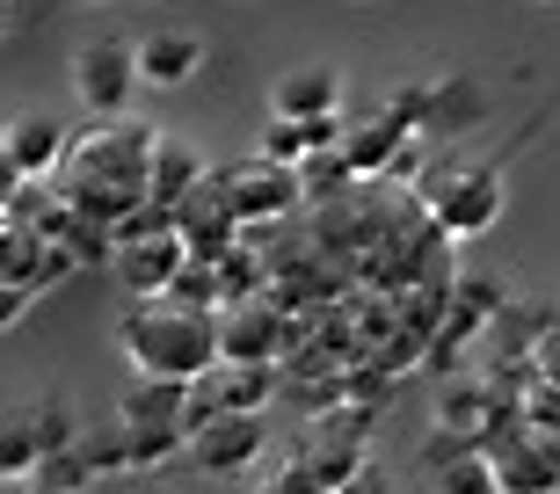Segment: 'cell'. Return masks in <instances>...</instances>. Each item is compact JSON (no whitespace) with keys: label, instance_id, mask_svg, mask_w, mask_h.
I'll return each instance as SVG.
<instances>
[{"label":"cell","instance_id":"6","mask_svg":"<svg viewBox=\"0 0 560 494\" xmlns=\"http://www.w3.org/2000/svg\"><path fill=\"white\" fill-rule=\"evenodd\" d=\"M189 458H197L205 473H219V480H241V473H255V466L270 458V422H262V408L219 414L211 430H197V436H189Z\"/></svg>","mask_w":560,"mask_h":494},{"label":"cell","instance_id":"16","mask_svg":"<svg viewBox=\"0 0 560 494\" xmlns=\"http://www.w3.org/2000/svg\"><path fill=\"white\" fill-rule=\"evenodd\" d=\"M205 175H211L205 153H197L189 139H167V131H161V145H153V204H183Z\"/></svg>","mask_w":560,"mask_h":494},{"label":"cell","instance_id":"22","mask_svg":"<svg viewBox=\"0 0 560 494\" xmlns=\"http://www.w3.org/2000/svg\"><path fill=\"white\" fill-rule=\"evenodd\" d=\"M219 277H226V306H233V298H262L277 269L262 262V255H255V240H241V247L226 255V262H219Z\"/></svg>","mask_w":560,"mask_h":494},{"label":"cell","instance_id":"9","mask_svg":"<svg viewBox=\"0 0 560 494\" xmlns=\"http://www.w3.org/2000/svg\"><path fill=\"white\" fill-rule=\"evenodd\" d=\"M73 139L51 109H15L8 117V139H0V175H59Z\"/></svg>","mask_w":560,"mask_h":494},{"label":"cell","instance_id":"23","mask_svg":"<svg viewBox=\"0 0 560 494\" xmlns=\"http://www.w3.org/2000/svg\"><path fill=\"white\" fill-rule=\"evenodd\" d=\"M255 153H270V161H291V167H299L313 153V145H306V124H299V117H277V109H270V124H262Z\"/></svg>","mask_w":560,"mask_h":494},{"label":"cell","instance_id":"28","mask_svg":"<svg viewBox=\"0 0 560 494\" xmlns=\"http://www.w3.org/2000/svg\"><path fill=\"white\" fill-rule=\"evenodd\" d=\"M8 8H22V0H8Z\"/></svg>","mask_w":560,"mask_h":494},{"label":"cell","instance_id":"25","mask_svg":"<svg viewBox=\"0 0 560 494\" xmlns=\"http://www.w3.org/2000/svg\"><path fill=\"white\" fill-rule=\"evenodd\" d=\"M422 175H430V167H422V139L408 131V139H400V153H394V167H386V183H422Z\"/></svg>","mask_w":560,"mask_h":494},{"label":"cell","instance_id":"12","mask_svg":"<svg viewBox=\"0 0 560 494\" xmlns=\"http://www.w3.org/2000/svg\"><path fill=\"white\" fill-rule=\"evenodd\" d=\"M189 392L197 378H161V370H139L117 400V422H145V430H189Z\"/></svg>","mask_w":560,"mask_h":494},{"label":"cell","instance_id":"17","mask_svg":"<svg viewBox=\"0 0 560 494\" xmlns=\"http://www.w3.org/2000/svg\"><path fill=\"white\" fill-rule=\"evenodd\" d=\"M306 466H313V494H335V487H350V480L364 473V444H357V436H313Z\"/></svg>","mask_w":560,"mask_h":494},{"label":"cell","instance_id":"1","mask_svg":"<svg viewBox=\"0 0 560 494\" xmlns=\"http://www.w3.org/2000/svg\"><path fill=\"white\" fill-rule=\"evenodd\" d=\"M153 145H161L153 124L95 117V131L73 139V153H66V197L81 211H103V219H131L153 197Z\"/></svg>","mask_w":560,"mask_h":494},{"label":"cell","instance_id":"10","mask_svg":"<svg viewBox=\"0 0 560 494\" xmlns=\"http://www.w3.org/2000/svg\"><path fill=\"white\" fill-rule=\"evenodd\" d=\"M183 262H189L183 233H131V240H117V262L109 269H117V284H125L131 298H161Z\"/></svg>","mask_w":560,"mask_h":494},{"label":"cell","instance_id":"2","mask_svg":"<svg viewBox=\"0 0 560 494\" xmlns=\"http://www.w3.org/2000/svg\"><path fill=\"white\" fill-rule=\"evenodd\" d=\"M117 342H125L131 370H161V378H205L219 364V313L183 306V298H131V313L117 320Z\"/></svg>","mask_w":560,"mask_h":494},{"label":"cell","instance_id":"3","mask_svg":"<svg viewBox=\"0 0 560 494\" xmlns=\"http://www.w3.org/2000/svg\"><path fill=\"white\" fill-rule=\"evenodd\" d=\"M422 211H430L436 233H452V240H480V233H495L502 204H510V189H502V167L495 161H474V167H430L416 183Z\"/></svg>","mask_w":560,"mask_h":494},{"label":"cell","instance_id":"24","mask_svg":"<svg viewBox=\"0 0 560 494\" xmlns=\"http://www.w3.org/2000/svg\"><path fill=\"white\" fill-rule=\"evenodd\" d=\"M81 451H88V466H95V480H109V473H139V466H131V436H125V422H117L109 436H88Z\"/></svg>","mask_w":560,"mask_h":494},{"label":"cell","instance_id":"11","mask_svg":"<svg viewBox=\"0 0 560 494\" xmlns=\"http://www.w3.org/2000/svg\"><path fill=\"white\" fill-rule=\"evenodd\" d=\"M219 350L226 356H284L291 350V320L270 291L262 298H233L219 306Z\"/></svg>","mask_w":560,"mask_h":494},{"label":"cell","instance_id":"5","mask_svg":"<svg viewBox=\"0 0 560 494\" xmlns=\"http://www.w3.org/2000/svg\"><path fill=\"white\" fill-rule=\"evenodd\" d=\"M219 183H226L233 211L248 219V226H277L284 211L306 204V183H299V167L291 161H270V153H255V161H233V167H211Z\"/></svg>","mask_w":560,"mask_h":494},{"label":"cell","instance_id":"20","mask_svg":"<svg viewBox=\"0 0 560 494\" xmlns=\"http://www.w3.org/2000/svg\"><path fill=\"white\" fill-rule=\"evenodd\" d=\"M167 298H183V306H205V313H219V306H226V277H219V262H205V255H189V262L175 269V284H167Z\"/></svg>","mask_w":560,"mask_h":494},{"label":"cell","instance_id":"18","mask_svg":"<svg viewBox=\"0 0 560 494\" xmlns=\"http://www.w3.org/2000/svg\"><path fill=\"white\" fill-rule=\"evenodd\" d=\"M37 466H44V444L30 430V414H8V436H0V480L8 487H37Z\"/></svg>","mask_w":560,"mask_h":494},{"label":"cell","instance_id":"7","mask_svg":"<svg viewBox=\"0 0 560 494\" xmlns=\"http://www.w3.org/2000/svg\"><path fill=\"white\" fill-rule=\"evenodd\" d=\"M175 226H183L189 255H205V262H226L233 247L248 240V219L233 211V197H226V183H219V175H205V183L175 204Z\"/></svg>","mask_w":560,"mask_h":494},{"label":"cell","instance_id":"26","mask_svg":"<svg viewBox=\"0 0 560 494\" xmlns=\"http://www.w3.org/2000/svg\"><path fill=\"white\" fill-rule=\"evenodd\" d=\"M532 364H539L546 378L560 386V320H546V334H539V350H532Z\"/></svg>","mask_w":560,"mask_h":494},{"label":"cell","instance_id":"15","mask_svg":"<svg viewBox=\"0 0 560 494\" xmlns=\"http://www.w3.org/2000/svg\"><path fill=\"white\" fill-rule=\"evenodd\" d=\"M408 131H416V124H400L394 109H378V117H357V124H342V153L357 161V175H386Z\"/></svg>","mask_w":560,"mask_h":494},{"label":"cell","instance_id":"4","mask_svg":"<svg viewBox=\"0 0 560 494\" xmlns=\"http://www.w3.org/2000/svg\"><path fill=\"white\" fill-rule=\"evenodd\" d=\"M145 87L139 73V44H81L73 51V103L88 109V117H125L131 95Z\"/></svg>","mask_w":560,"mask_h":494},{"label":"cell","instance_id":"13","mask_svg":"<svg viewBox=\"0 0 560 494\" xmlns=\"http://www.w3.org/2000/svg\"><path fill=\"white\" fill-rule=\"evenodd\" d=\"M270 109L277 117H328V109H342V73L335 66H291V73H277Z\"/></svg>","mask_w":560,"mask_h":494},{"label":"cell","instance_id":"21","mask_svg":"<svg viewBox=\"0 0 560 494\" xmlns=\"http://www.w3.org/2000/svg\"><path fill=\"white\" fill-rule=\"evenodd\" d=\"M22 414H30V430H37L44 458H51V451H73V444H81V430H73V408H66V392H44L37 408H22Z\"/></svg>","mask_w":560,"mask_h":494},{"label":"cell","instance_id":"19","mask_svg":"<svg viewBox=\"0 0 560 494\" xmlns=\"http://www.w3.org/2000/svg\"><path fill=\"white\" fill-rule=\"evenodd\" d=\"M299 183H306V204H328V197H342L357 183V161L342 145H313L306 161H299Z\"/></svg>","mask_w":560,"mask_h":494},{"label":"cell","instance_id":"8","mask_svg":"<svg viewBox=\"0 0 560 494\" xmlns=\"http://www.w3.org/2000/svg\"><path fill=\"white\" fill-rule=\"evenodd\" d=\"M488 451H495L502 494H553V487H560V430L510 422V436H495Z\"/></svg>","mask_w":560,"mask_h":494},{"label":"cell","instance_id":"27","mask_svg":"<svg viewBox=\"0 0 560 494\" xmlns=\"http://www.w3.org/2000/svg\"><path fill=\"white\" fill-rule=\"evenodd\" d=\"M66 8H95V0H66Z\"/></svg>","mask_w":560,"mask_h":494},{"label":"cell","instance_id":"14","mask_svg":"<svg viewBox=\"0 0 560 494\" xmlns=\"http://www.w3.org/2000/svg\"><path fill=\"white\" fill-rule=\"evenodd\" d=\"M197 66H205V37H189V30H153V37H139L145 87H183V81H197Z\"/></svg>","mask_w":560,"mask_h":494}]
</instances>
